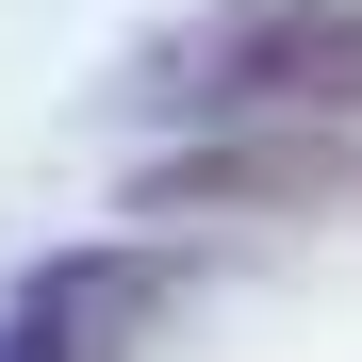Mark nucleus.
Masks as SVG:
<instances>
[{"label":"nucleus","instance_id":"nucleus-1","mask_svg":"<svg viewBox=\"0 0 362 362\" xmlns=\"http://www.w3.org/2000/svg\"><path fill=\"white\" fill-rule=\"evenodd\" d=\"M165 83L214 115H362V0H247L198 49H165Z\"/></svg>","mask_w":362,"mask_h":362},{"label":"nucleus","instance_id":"nucleus-2","mask_svg":"<svg viewBox=\"0 0 362 362\" xmlns=\"http://www.w3.org/2000/svg\"><path fill=\"white\" fill-rule=\"evenodd\" d=\"M148 214H362V148H346V132L181 148V165H148Z\"/></svg>","mask_w":362,"mask_h":362}]
</instances>
